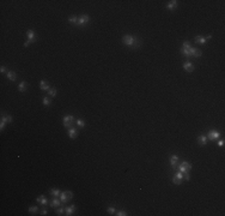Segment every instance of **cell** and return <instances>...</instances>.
Masks as SVG:
<instances>
[{
    "label": "cell",
    "mask_w": 225,
    "mask_h": 216,
    "mask_svg": "<svg viewBox=\"0 0 225 216\" xmlns=\"http://www.w3.org/2000/svg\"><path fill=\"white\" fill-rule=\"evenodd\" d=\"M192 169V164L187 161H182L180 164H178V170L181 172V173H188L189 170Z\"/></svg>",
    "instance_id": "cell-1"
},
{
    "label": "cell",
    "mask_w": 225,
    "mask_h": 216,
    "mask_svg": "<svg viewBox=\"0 0 225 216\" xmlns=\"http://www.w3.org/2000/svg\"><path fill=\"white\" fill-rule=\"evenodd\" d=\"M73 197V193L72 191H65V192H61L60 193V200L62 203H67L70 202Z\"/></svg>",
    "instance_id": "cell-2"
},
{
    "label": "cell",
    "mask_w": 225,
    "mask_h": 216,
    "mask_svg": "<svg viewBox=\"0 0 225 216\" xmlns=\"http://www.w3.org/2000/svg\"><path fill=\"white\" fill-rule=\"evenodd\" d=\"M62 122H64V126H65V127L71 128L73 126V124H74V116H73V115H66V116H64Z\"/></svg>",
    "instance_id": "cell-3"
},
{
    "label": "cell",
    "mask_w": 225,
    "mask_h": 216,
    "mask_svg": "<svg viewBox=\"0 0 225 216\" xmlns=\"http://www.w3.org/2000/svg\"><path fill=\"white\" fill-rule=\"evenodd\" d=\"M134 41H135V36H131V35H126L122 37V42L126 44V46H133Z\"/></svg>",
    "instance_id": "cell-4"
},
{
    "label": "cell",
    "mask_w": 225,
    "mask_h": 216,
    "mask_svg": "<svg viewBox=\"0 0 225 216\" xmlns=\"http://www.w3.org/2000/svg\"><path fill=\"white\" fill-rule=\"evenodd\" d=\"M182 180H183V173H181V172L175 174V176L172 178L174 184H176V185H181V184H182Z\"/></svg>",
    "instance_id": "cell-5"
},
{
    "label": "cell",
    "mask_w": 225,
    "mask_h": 216,
    "mask_svg": "<svg viewBox=\"0 0 225 216\" xmlns=\"http://www.w3.org/2000/svg\"><path fill=\"white\" fill-rule=\"evenodd\" d=\"M201 50L200 49H198V48H194V47H190V49H189V55L190 56H194V58H199V56H201Z\"/></svg>",
    "instance_id": "cell-6"
},
{
    "label": "cell",
    "mask_w": 225,
    "mask_h": 216,
    "mask_svg": "<svg viewBox=\"0 0 225 216\" xmlns=\"http://www.w3.org/2000/svg\"><path fill=\"white\" fill-rule=\"evenodd\" d=\"M89 20H90V17H89L87 14H84V16H81V17L78 19V25H86V24L89 23Z\"/></svg>",
    "instance_id": "cell-7"
},
{
    "label": "cell",
    "mask_w": 225,
    "mask_h": 216,
    "mask_svg": "<svg viewBox=\"0 0 225 216\" xmlns=\"http://www.w3.org/2000/svg\"><path fill=\"white\" fill-rule=\"evenodd\" d=\"M208 139H211V140H217L219 137H220V133L218 131H211L208 133Z\"/></svg>",
    "instance_id": "cell-8"
},
{
    "label": "cell",
    "mask_w": 225,
    "mask_h": 216,
    "mask_svg": "<svg viewBox=\"0 0 225 216\" xmlns=\"http://www.w3.org/2000/svg\"><path fill=\"white\" fill-rule=\"evenodd\" d=\"M183 68H184L186 72H193L194 71V65H193L190 61H187V62L183 64Z\"/></svg>",
    "instance_id": "cell-9"
},
{
    "label": "cell",
    "mask_w": 225,
    "mask_h": 216,
    "mask_svg": "<svg viewBox=\"0 0 225 216\" xmlns=\"http://www.w3.org/2000/svg\"><path fill=\"white\" fill-rule=\"evenodd\" d=\"M68 136H70L71 139H75V138L78 137V130H77V128H73V127L68 128Z\"/></svg>",
    "instance_id": "cell-10"
},
{
    "label": "cell",
    "mask_w": 225,
    "mask_h": 216,
    "mask_svg": "<svg viewBox=\"0 0 225 216\" xmlns=\"http://www.w3.org/2000/svg\"><path fill=\"white\" fill-rule=\"evenodd\" d=\"M170 164L172 168H176L178 166V156L177 155H172L170 157Z\"/></svg>",
    "instance_id": "cell-11"
},
{
    "label": "cell",
    "mask_w": 225,
    "mask_h": 216,
    "mask_svg": "<svg viewBox=\"0 0 225 216\" xmlns=\"http://www.w3.org/2000/svg\"><path fill=\"white\" fill-rule=\"evenodd\" d=\"M74 211H75V206H74V205H71V206H66V208H65V214H66L67 216L73 215Z\"/></svg>",
    "instance_id": "cell-12"
},
{
    "label": "cell",
    "mask_w": 225,
    "mask_h": 216,
    "mask_svg": "<svg viewBox=\"0 0 225 216\" xmlns=\"http://www.w3.org/2000/svg\"><path fill=\"white\" fill-rule=\"evenodd\" d=\"M36 202L40 203L41 205H47V204H48V199L44 197V196H40V197L36 198Z\"/></svg>",
    "instance_id": "cell-13"
},
{
    "label": "cell",
    "mask_w": 225,
    "mask_h": 216,
    "mask_svg": "<svg viewBox=\"0 0 225 216\" xmlns=\"http://www.w3.org/2000/svg\"><path fill=\"white\" fill-rule=\"evenodd\" d=\"M6 76H7V79H10L11 82H14V80L17 79V74H16L13 71H7Z\"/></svg>",
    "instance_id": "cell-14"
},
{
    "label": "cell",
    "mask_w": 225,
    "mask_h": 216,
    "mask_svg": "<svg viewBox=\"0 0 225 216\" xmlns=\"http://www.w3.org/2000/svg\"><path fill=\"white\" fill-rule=\"evenodd\" d=\"M177 2L178 1H176V0H172V1H169V4L166 5V7L170 10V11H172V10H175L177 7Z\"/></svg>",
    "instance_id": "cell-15"
},
{
    "label": "cell",
    "mask_w": 225,
    "mask_h": 216,
    "mask_svg": "<svg viewBox=\"0 0 225 216\" xmlns=\"http://www.w3.org/2000/svg\"><path fill=\"white\" fill-rule=\"evenodd\" d=\"M198 143L200 144V145H205L207 143V136H204V134H201L198 137Z\"/></svg>",
    "instance_id": "cell-16"
},
{
    "label": "cell",
    "mask_w": 225,
    "mask_h": 216,
    "mask_svg": "<svg viewBox=\"0 0 225 216\" xmlns=\"http://www.w3.org/2000/svg\"><path fill=\"white\" fill-rule=\"evenodd\" d=\"M35 32H34V30H28V41L30 42H34V40H35Z\"/></svg>",
    "instance_id": "cell-17"
},
{
    "label": "cell",
    "mask_w": 225,
    "mask_h": 216,
    "mask_svg": "<svg viewBox=\"0 0 225 216\" xmlns=\"http://www.w3.org/2000/svg\"><path fill=\"white\" fill-rule=\"evenodd\" d=\"M40 88H41V90H47L48 91L49 89H50V86H49V84L46 82V80H41V83H40Z\"/></svg>",
    "instance_id": "cell-18"
},
{
    "label": "cell",
    "mask_w": 225,
    "mask_h": 216,
    "mask_svg": "<svg viewBox=\"0 0 225 216\" xmlns=\"http://www.w3.org/2000/svg\"><path fill=\"white\" fill-rule=\"evenodd\" d=\"M206 37H202V36H196L195 37V42L196 43H200V44H205L206 43Z\"/></svg>",
    "instance_id": "cell-19"
},
{
    "label": "cell",
    "mask_w": 225,
    "mask_h": 216,
    "mask_svg": "<svg viewBox=\"0 0 225 216\" xmlns=\"http://www.w3.org/2000/svg\"><path fill=\"white\" fill-rule=\"evenodd\" d=\"M26 88H28V84L25 83V82H20L18 85V90L20 91V92H24L25 90H26Z\"/></svg>",
    "instance_id": "cell-20"
},
{
    "label": "cell",
    "mask_w": 225,
    "mask_h": 216,
    "mask_svg": "<svg viewBox=\"0 0 225 216\" xmlns=\"http://www.w3.org/2000/svg\"><path fill=\"white\" fill-rule=\"evenodd\" d=\"M60 203H61V200L55 198V199H53V200L50 202V206H52V208H58V206L60 205Z\"/></svg>",
    "instance_id": "cell-21"
},
{
    "label": "cell",
    "mask_w": 225,
    "mask_h": 216,
    "mask_svg": "<svg viewBox=\"0 0 225 216\" xmlns=\"http://www.w3.org/2000/svg\"><path fill=\"white\" fill-rule=\"evenodd\" d=\"M140 46H141V41H140L139 38H137V37H135V41H134V44L132 46V48L137 49V48H139Z\"/></svg>",
    "instance_id": "cell-22"
},
{
    "label": "cell",
    "mask_w": 225,
    "mask_h": 216,
    "mask_svg": "<svg viewBox=\"0 0 225 216\" xmlns=\"http://www.w3.org/2000/svg\"><path fill=\"white\" fill-rule=\"evenodd\" d=\"M60 190H58V188H52V191H50V194L52 196H54V197H58V196H60Z\"/></svg>",
    "instance_id": "cell-23"
},
{
    "label": "cell",
    "mask_w": 225,
    "mask_h": 216,
    "mask_svg": "<svg viewBox=\"0 0 225 216\" xmlns=\"http://www.w3.org/2000/svg\"><path fill=\"white\" fill-rule=\"evenodd\" d=\"M5 122H6V118H5V115H2V116H1V121H0V130H1V131H2L4 127H5Z\"/></svg>",
    "instance_id": "cell-24"
},
{
    "label": "cell",
    "mask_w": 225,
    "mask_h": 216,
    "mask_svg": "<svg viewBox=\"0 0 225 216\" xmlns=\"http://www.w3.org/2000/svg\"><path fill=\"white\" fill-rule=\"evenodd\" d=\"M180 52H181V53H182L183 55L186 56V58H189V56H190V55H189V49H184V48H181V49H180Z\"/></svg>",
    "instance_id": "cell-25"
},
{
    "label": "cell",
    "mask_w": 225,
    "mask_h": 216,
    "mask_svg": "<svg viewBox=\"0 0 225 216\" xmlns=\"http://www.w3.org/2000/svg\"><path fill=\"white\" fill-rule=\"evenodd\" d=\"M48 92H49V95L52 96V97H55V96H56V94H58L56 89H52V88L48 90Z\"/></svg>",
    "instance_id": "cell-26"
},
{
    "label": "cell",
    "mask_w": 225,
    "mask_h": 216,
    "mask_svg": "<svg viewBox=\"0 0 225 216\" xmlns=\"http://www.w3.org/2000/svg\"><path fill=\"white\" fill-rule=\"evenodd\" d=\"M77 125L79 127H85V121L81 119H77Z\"/></svg>",
    "instance_id": "cell-27"
},
{
    "label": "cell",
    "mask_w": 225,
    "mask_h": 216,
    "mask_svg": "<svg viewBox=\"0 0 225 216\" xmlns=\"http://www.w3.org/2000/svg\"><path fill=\"white\" fill-rule=\"evenodd\" d=\"M50 103H52V101H50L49 97H43V104L44 106H49Z\"/></svg>",
    "instance_id": "cell-28"
},
{
    "label": "cell",
    "mask_w": 225,
    "mask_h": 216,
    "mask_svg": "<svg viewBox=\"0 0 225 216\" xmlns=\"http://www.w3.org/2000/svg\"><path fill=\"white\" fill-rule=\"evenodd\" d=\"M68 22L71 24H78V18L77 17H71L70 19H68Z\"/></svg>",
    "instance_id": "cell-29"
},
{
    "label": "cell",
    "mask_w": 225,
    "mask_h": 216,
    "mask_svg": "<svg viewBox=\"0 0 225 216\" xmlns=\"http://www.w3.org/2000/svg\"><path fill=\"white\" fill-rule=\"evenodd\" d=\"M190 43H189L188 41H184L183 42V44H182V48H184V49H190Z\"/></svg>",
    "instance_id": "cell-30"
},
{
    "label": "cell",
    "mask_w": 225,
    "mask_h": 216,
    "mask_svg": "<svg viewBox=\"0 0 225 216\" xmlns=\"http://www.w3.org/2000/svg\"><path fill=\"white\" fill-rule=\"evenodd\" d=\"M37 211H38V208H37V206H30V208H29V212H30V214H35Z\"/></svg>",
    "instance_id": "cell-31"
},
{
    "label": "cell",
    "mask_w": 225,
    "mask_h": 216,
    "mask_svg": "<svg viewBox=\"0 0 225 216\" xmlns=\"http://www.w3.org/2000/svg\"><path fill=\"white\" fill-rule=\"evenodd\" d=\"M64 212H65V208H59V209L56 210V214H58V215H62Z\"/></svg>",
    "instance_id": "cell-32"
},
{
    "label": "cell",
    "mask_w": 225,
    "mask_h": 216,
    "mask_svg": "<svg viewBox=\"0 0 225 216\" xmlns=\"http://www.w3.org/2000/svg\"><path fill=\"white\" fill-rule=\"evenodd\" d=\"M108 212H109V214H111V215H113V214H115V212H116L115 208H113V206H109V208H108Z\"/></svg>",
    "instance_id": "cell-33"
},
{
    "label": "cell",
    "mask_w": 225,
    "mask_h": 216,
    "mask_svg": "<svg viewBox=\"0 0 225 216\" xmlns=\"http://www.w3.org/2000/svg\"><path fill=\"white\" fill-rule=\"evenodd\" d=\"M115 215H117V216H126L127 214H126V211L121 210V211H117V212H115Z\"/></svg>",
    "instance_id": "cell-34"
},
{
    "label": "cell",
    "mask_w": 225,
    "mask_h": 216,
    "mask_svg": "<svg viewBox=\"0 0 225 216\" xmlns=\"http://www.w3.org/2000/svg\"><path fill=\"white\" fill-rule=\"evenodd\" d=\"M5 118H6L7 122H12V116L11 115H5Z\"/></svg>",
    "instance_id": "cell-35"
},
{
    "label": "cell",
    "mask_w": 225,
    "mask_h": 216,
    "mask_svg": "<svg viewBox=\"0 0 225 216\" xmlns=\"http://www.w3.org/2000/svg\"><path fill=\"white\" fill-rule=\"evenodd\" d=\"M0 72H1V73H5V72H6V67H5V66H1V67H0Z\"/></svg>",
    "instance_id": "cell-36"
},
{
    "label": "cell",
    "mask_w": 225,
    "mask_h": 216,
    "mask_svg": "<svg viewBox=\"0 0 225 216\" xmlns=\"http://www.w3.org/2000/svg\"><path fill=\"white\" fill-rule=\"evenodd\" d=\"M48 214V211H47V209H43L42 211H41V215H47Z\"/></svg>",
    "instance_id": "cell-37"
},
{
    "label": "cell",
    "mask_w": 225,
    "mask_h": 216,
    "mask_svg": "<svg viewBox=\"0 0 225 216\" xmlns=\"http://www.w3.org/2000/svg\"><path fill=\"white\" fill-rule=\"evenodd\" d=\"M218 145L220 146V148H222V146L224 145V140H219V142H218Z\"/></svg>",
    "instance_id": "cell-38"
}]
</instances>
